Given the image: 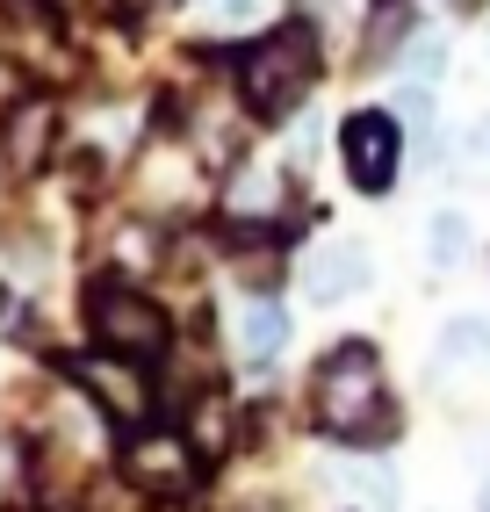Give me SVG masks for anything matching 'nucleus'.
I'll return each instance as SVG.
<instances>
[{"label":"nucleus","instance_id":"2eb2a0df","mask_svg":"<svg viewBox=\"0 0 490 512\" xmlns=\"http://www.w3.org/2000/svg\"><path fill=\"white\" fill-rule=\"evenodd\" d=\"M397 116H404V123H433V94H426V87L411 80V87L397 94Z\"/></svg>","mask_w":490,"mask_h":512},{"label":"nucleus","instance_id":"f03ea898","mask_svg":"<svg viewBox=\"0 0 490 512\" xmlns=\"http://www.w3.org/2000/svg\"><path fill=\"white\" fill-rule=\"evenodd\" d=\"M310 73H318V44H310V29H274L260 37L253 51L238 58V80H245V101H253L260 116H282L310 94Z\"/></svg>","mask_w":490,"mask_h":512},{"label":"nucleus","instance_id":"0eeeda50","mask_svg":"<svg viewBox=\"0 0 490 512\" xmlns=\"http://www.w3.org/2000/svg\"><path fill=\"white\" fill-rule=\"evenodd\" d=\"M303 289L318 296V303H339V296L368 289V253L361 246H318L310 267H303Z\"/></svg>","mask_w":490,"mask_h":512},{"label":"nucleus","instance_id":"9d476101","mask_svg":"<svg viewBox=\"0 0 490 512\" xmlns=\"http://www.w3.org/2000/svg\"><path fill=\"white\" fill-rule=\"evenodd\" d=\"M411 29V0H375V22H368V58H390V44Z\"/></svg>","mask_w":490,"mask_h":512},{"label":"nucleus","instance_id":"f3484780","mask_svg":"<svg viewBox=\"0 0 490 512\" xmlns=\"http://www.w3.org/2000/svg\"><path fill=\"white\" fill-rule=\"evenodd\" d=\"M260 0H217V22H253Z\"/></svg>","mask_w":490,"mask_h":512},{"label":"nucleus","instance_id":"423d86ee","mask_svg":"<svg viewBox=\"0 0 490 512\" xmlns=\"http://www.w3.org/2000/svg\"><path fill=\"white\" fill-rule=\"evenodd\" d=\"M73 375H80V383H87L101 404H109V412H116L123 426H137V419L152 412L145 375H137V368H123V361H73Z\"/></svg>","mask_w":490,"mask_h":512},{"label":"nucleus","instance_id":"f257e3e1","mask_svg":"<svg viewBox=\"0 0 490 512\" xmlns=\"http://www.w3.org/2000/svg\"><path fill=\"white\" fill-rule=\"evenodd\" d=\"M318 419H325L339 440H382V433H390V404H382L375 347L346 339V347L325 354V368H318Z\"/></svg>","mask_w":490,"mask_h":512},{"label":"nucleus","instance_id":"ddd939ff","mask_svg":"<svg viewBox=\"0 0 490 512\" xmlns=\"http://www.w3.org/2000/svg\"><path fill=\"white\" fill-rule=\"evenodd\" d=\"M462 246H469L462 217H433V260H440V267H447V260H462Z\"/></svg>","mask_w":490,"mask_h":512},{"label":"nucleus","instance_id":"a211bd4d","mask_svg":"<svg viewBox=\"0 0 490 512\" xmlns=\"http://www.w3.org/2000/svg\"><path fill=\"white\" fill-rule=\"evenodd\" d=\"M483 512H490V491H483Z\"/></svg>","mask_w":490,"mask_h":512},{"label":"nucleus","instance_id":"7ed1b4c3","mask_svg":"<svg viewBox=\"0 0 490 512\" xmlns=\"http://www.w3.org/2000/svg\"><path fill=\"white\" fill-rule=\"evenodd\" d=\"M87 318H94V332H101V347L123 354V361H145V354L166 347V311H159L152 296L123 289V282H94Z\"/></svg>","mask_w":490,"mask_h":512},{"label":"nucleus","instance_id":"1a4fd4ad","mask_svg":"<svg viewBox=\"0 0 490 512\" xmlns=\"http://www.w3.org/2000/svg\"><path fill=\"white\" fill-rule=\"evenodd\" d=\"M289 347V311H282V303H245V354H253V361H274V354H282Z\"/></svg>","mask_w":490,"mask_h":512},{"label":"nucleus","instance_id":"dca6fc26","mask_svg":"<svg viewBox=\"0 0 490 512\" xmlns=\"http://www.w3.org/2000/svg\"><path fill=\"white\" fill-rule=\"evenodd\" d=\"M159 8H181V0H116L123 22H145V15H159Z\"/></svg>","mask_w":490,"mask_h":512},{"label":"nucleus","instance_id":"39448f33","mask_svg":"<svg viewBox=\"0 0 490 512\" xmlns=\"http://www.w3.org/2000/svg\"><path fill=\"white\" fill-rule=\"evenodd\" d=\"M123 469H130V484H145L159 498H181L195 484V455H188L181 433H137L123 448Z\"/></svg>","mask_w":490,"mask_h":512},{"label":"nucleus","instance_id":"f8f14e48","mask_svg":"<svg viewBox=\"0 0 490 512\" xmlns=\"http://www.w3.org/2000/svg\"><path fill=\"white\" fill-rule=\"evenodd\" d=\"M440 347L454 354V361H476V354H490V332L476 325V318H462V325H447V339Z\"/></svg>","mask_w":490,"mask_h":512},{"label":"nucleus","instance_id":"4468645a","mask_svg":"<svg viewBox=\"0 0 490 512\" xmlns=\"http://www.w3.org/2000/svg\"><path fill=\"white\" fill-rule=\"evenodd\" d=\"M440 58H447L440 37H418V44H411V80H418V87H433V80H440Z\"/></svg>","mask_w":490,"mask_h":512},{"label":"nucleus","instance_id":"6e6552de","mask_svg":"<svg viewBox=\"0 0 490 512\" xmlns=\"http://www.w3.org/2000/svg\"><path fill=\"white\" fill-rule=\"evenodd\" d=\"M51 130H58L51 101H22V109L8 116V130H0V152H8V166H15V174H37V166H44V152H51Z\"/></svg>","mask_w":490,"mask_h":512},{"label":"nucleus","instance_id":"9b49d317","mask_svg":"<svg viewBox=\"0 0 490 512\" xmlns=\"http://www.w3.org/2000/svg\"><path fill=\"white\" fill-rule=\"evenodd\" d=\"M274 195H282V188H274L267 174H245V181L231 188V210H238V217H253V210H274Z\"/></svg>","mask_w":490,"mask_h":512},{"label":"nucleus","instance_id":"20e7f679","mask_svg":"<svg viewBox=\"0 0 490 512\" xmlns=\"http://www.w3.org/2000/svg\"><path fill=\"white\" fill-rule=\"evenodd\" d=\"M339 152H346V174H354V188L382 195V188L397 181L404 130H397V116H382V109H361V116H346V130H339Z\"/></svg>","mask_w":490,"mask_h":512}]
</instances>
